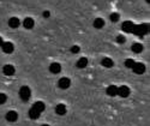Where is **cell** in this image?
Masks as SVG:
<instances>
[{
    "label": "cell",
    "mask_w": 150,
    "mask_h": 126,
    "mask_svg": "<svg viewBox=\"0 0 150 126\" xmlns=\"http://www.w3.org/2000/svg\"><path fill=\"white\" fill-rule=\"evenodd\" d=\"M101 65H102L103 67L109 69V67H113L114 62H113V60H112L110 58H103V59L101 60Z\"/></svg>",
    "instance_id": "obj_17"
},
{
    "label": "cell",
    "mask_w": 150,
    "mask_h": 126,
    "mask_svg": "<svg viewBox=\"0 0 150 126\" xmlns=\"http://www.w3.org/2000/svg\"><path fill=\"white\" fill-rule=\"evenodd\" d=\"M30 96H31V90H30V88L27 86V85L21 86V89H19V97L22 98V101L27 102V101H29Z\"/></svg>",
    "instance_id": "obj_1"
},
{
    "label": "cell",
    "mask_w": 150,
    "mask_h": 126,
    "mask_svg": "<svg viewBox=\"0 0 150 126\" xmlns=\"http://www.w3.org/2000/svg\"><path fill=\"white\" fill-rule=\"evenodd\" d=\"M70 85H71V79L67 78V77H62V78H60L59 82H58V86L60 88V89H62V90L69 89Z\"/></svg>",
    "instance_id": "obj_5"
},
{
    "label": "cell",
    "mask_w": 150,
    "mask_h": 126,
    "mask_svg": "<svg viewBox=\"0 0 150 126\" xmlns=\"http://www.w3.org/2000/svg\"><path fill=\"white\" fill-rule=\"evenodd\" d=\"M86 65H88V59L86 58H81V59L77 60L76 66L78 69H84V67H86Z\"/></svg>",
    "instance_id": "obj_20"
},
{
    "label": "cell",
    "mask_w": 150,
    "mask_h": 126,
    "mask_svg": "<svg viewBox=\"0 0 150 126\" xmlns=\"http://www.w3.org/2000/svg\"><path fill=\"white\" fill-rule=\"evenodd\" d=\"M19 25H21V22H19V19H18L17 17H11V18L8 19V27H10V28L17 29Z\"/></svg>",
    "instance_id": "obj_12"
},
{
    "label": "cell",
    "mask_w": 150,
    "mask_h": 126,
    "mask_svg": "<svg viewBox=\"0 0 150 126\" xmlns=\"http://www.w3.org/2000/svg\"><path fill=\"white\" fill-rule=\"evenodd\" d=\"M146 3H148V4H149V3H150V0H146Z\"/></svg>",
    "instance_id": "obj_29"
},
{
    "label": "cell",
    "mask_w": 150,
    "mask_h": 126,
    "mask_svg": "<svg viewBox=\"0 0 150 126\" xmlns=\"http://www.w3.org/2000/svg\"><path fill=\"white\" fill-rule=\"evenodd\" d=\"M34 25H35V22H34V19L31 17H27L23 21V27L25 29H33Z\"/></svg>",
    "instance_id": "obj_13"
},
{
    "label": "cell",
    "mask_w": 150,
    "mask_h": 126,
    "mask_svg": "<svg viewBox=\"0 0 150 126\" xmlns=\"http://www.w3.org/2000/svg\"><path fill=\"white\" fill-rule=\"evenodd\" d=\"M133 27H134V24H133L132 22L126 21V22H124V23H122V25H121V29H122L124 31H126V33H132Z\"/></svg>",
    "instance_id": "obj_9"
},
{
    "label": "cell",
    "mask_w": 150,
    "mask_h": 126,
    "mask_svg": "<svg viewBox=\"0 0 150 126\" xmlns=\"http://www.w3.org/2000/svg\"><path fill=\"white\" fill-rule=\"evenodd\" d=\"M93 25H94L95 29H102L105 27V21L102 18H95Z\"/></svg>",
    "instance_id": "obj_16"
},
{
    "label": "cell",
    "mask_w": 150,
    "mask_h": 126,
    "mask_svg": "<svg viewBox=\"0 0 150 126\" xmlns=\"http://www.w3.org/2000/svg\"><path fill=\"white\" fill-rule=\"evenodd\" d=\"M7 100V96L4 93H0V105H4Z\"/></svg>",
    "instance_id": "obj_24"
},
{
    "label": "cell",
    "mask_w": 150,
    "mask_h": 126,
    "mask_svg": "<svg viewBox=\"0 0 150 126\" xmlns=\"http://www.w3.org/2000/svg\"><path fill=\"white\" fill-rule=\"evenodd\" d=\"M136 74H142L145 72V65L142 64V62H134L133 67L131 69Z\"/></svg>",
    "instance_id": "obj_6"
},
{
    "label": "cell",
    "mask_w": 150,
    "mask_h": 126,
    "mask_svg": "<svg viewBox=\"0 0 150 126\" xmlns=\"http://www.w3.org/2000/svg\"><path fill=\"white\" fill-rule=\"evenodd\" d=\"M70 50H71V53H73V54H77V53H79L81 48H79V46H72Z\"/></svg>",
    "instance_id": "obj_25"
},
{
    "label": "cell",
    "mask_w": 150,
    "mask_h": 126,
    "mask_svg": "<svg viewBox=\"0 0 150 126\" xmlns=\"http://www.w3.org/2000/svg\"><path fill=\"white\" fill-rule=\"evenodd\" d=\"M1 49H3V52L6 53V54H11V53H13V50H15V46L12 42H8V41H4V43L1 45Z\"/></svg>",
    "instance_id": "obj_4"
},
{
    "label": "cell",
    "mask_w": 150,
    "mask_h": 126,
    "mask_svg": "<svg viewBox=\"0 0 150 126\" xmlns=\"http://www.w3.org/2000/svg\"><path fill=\"white\" fill-rule=\"evenodd\" d=\"M40 115H41V113H40V112H37L36 109H34V108H30V109H29V118H31L33 120L39 119Z\"/></svg>",
    "instance_id": "obj_19"
},
{
    "label": "cell",
    "mask_w": 150,
    "mask_h": 126,
    "mask_svg": "<svg viewBox=\"0 0 150 126\" xmlns=\"http://www.w3.org/2000/svg\"><path fill=\"white\" fill-rule=\"evenodd\" d=\"M3 72H4V74H5V76L10 77V76H13V74H15L16 69H15V66H13V65L7 64V65H5V66L3 67Z\"/></svg>",
    "instance_id": "obj_8"
},
{
    "label": "cell",
    "mask_w": 150,
    "mask_h": 126,
    "mask_svg": "<svg viewBox=\"0 0 150 126\" xmlns=\"http://www.w3.org/2000/svg\"><path fill=\"white\" fill-rule=\"evenodd\" d=\"M41 126H49V125H47V124H43V125H41Z\"/></svg>",
    "instance_id": "obj_28"
},
{
    "label": "cell",
    "mask_w": 150,
    "mask_h": 126,
    "mask_svg": "<svg viewBox=\"0 0 150 126\" xmlns=\"http://www.w3.org/2000/svg\"><path fill=\"white\" fill-rule=\"evenodd\" d=\"M131 94V90L127 85H121V86H118V95L122 98L125 97H129Z\"/></svg>",
    "instance_id": "obj_3"
},
{
    "label": "cell",
    "mask_w": 150,
    "mask_h": 126,
    "mask_svg": "<svg viewBox=\"0 0 150 126\" xmlns=\"http://www.w3.org/2000/svg\"><path fill=\"white\" fill-rule=\"evenodd\" d=\"M131 49H132V52H134V53H141V52H143L144 47H143L142 43L136 42V43H133V45L131 46Z\"/></svg>",
    "instance_id": "obj_18"
},
{
    "label": "cell",
    "mask_w": 150,
    "mask_h": 126,
    "mask_svg": "<svg viewBox=\"0 0 150 126\" xmlns=\"http://www.w3.org/2000/svg\"><path fill=\"white\" fill-rule=\"evenodd\" d=\"M31 108H34V109H36L37 112L42 113V112L46 109V106H45V103L42 102V101H36V102L31 106Z\"/></svg>",
    "instance_id": "obj_15"
},
{
    "label": "cell",
    "mask_w": 150,
    "mask_h": 126,
    "mask_svg": "<svg viewBox=\"0 0 150 126\" xmlns=\"http://www.w3.org/2000/svg\"><path fill=\"white\" fill-rule=\"evenodd\" d=\"M119 18H120V16H119V13H117V12H113V13H110V16H109V19L113 23H117L119 21Z\"/></svg>",
    "instance_id": "obj_21"
},
{
    "label": "cell",
    "mask_w": 150,
    "mask_h": 126,
    "mask_svg": "<svg viewBox=\"0 0 150 126\" xmlns=\"http://www.w3.org/2000/svg\"><path fill=\"white\" fill-rule=\"evenodd\" d=\"M106 93L108 96H117L118 95V86L117 85H109L106 89Z\"/></svg>",
    "instance_id": "obj_14"
},
{
    "label": "cell",
    "mask_w": 150,
    "mask_h": 126,
    "mask_svg": "<svg viewBox=\"0 0 150 126\" xmlns=\"http://www.w3.org/2000/svg\"><path fill=\"white\" fill-rule=\"evenodd\" d=\"M149 31V25L148 24H141V25H134L132 33H134L136 35L142 36L144 34H146Z\"/></svg>",
    "instance_id": "obj_2"
},
{
    "label": "cell",
    "mask_w": 150,
    "mask_h": 126,
    "mask_svg": "<svg viewBox=\"0 0 150 126\" xmlns=\"http://www.w3.org/2000/svg\"><path fill=\"white\" fill-rule=\"evenodd\" d=\"M117 42L118 43H125V42H126V37H125L124 35H118L117 36Z\"/></svg>",
    "instance_id": "obj_23"
},
{
    "label": "cell",
    "mask_w": 150,
    "mask_h": 126,
    "mask_svg": "<svg viewBox=\"0 0 150 126\" xmlns=\"http://www.w3.org/2000/svg\"><path fill=\"white\" fill-rule=\"evenodd\" d=\"M4 43V40H3V37L1 36H0V47H1V45Z\"/></svg>",
    "instance_id": "obj_27"
},
{
    "label": "cell",
    "mask_w": 150,
    "mask_h": 126,
    "mask_svg": "<svg viewBox=\"0 0 150 126\" xmlns=\"http://www.w3.org/2000/svg\"><path fill=\"white\" fill-rule=\"evenodd\" d=\"M66 112H67V109H66V106L64 103H59L55 106V113L58 115H65Z\"/></svg>",
    "instance_id": "obj_11"
},
{
    "label": "cell",
    "mask_w": 150,
    "mask_h": 126,
    "mask_svg": "<svg viewBox=\"0 0 150 126\" xmlns=\"http://www.w3.org/2000/svg\"><path fill=\"white\" fill-rule=\"evenodd\" d=\"M5 118H6V120L10 121V122H15V121L18 120V113L15 112V110H10V112L6 113Z\"/></svg>",
    "instance_id": "obj_7"
},
{
    "label": "cell",
    "mask_w": 150,
    "mask_h": 126,
    "mask_svg": "<svg viewBox=\"0 0 150 126\" xmlns=\"http://www.w3.org/2000/svg\"><path fill=\"white\" fill-rule=\"evenodd\" d=\"M134 60L133 59H126L125 60V66H126L127 69H132L133 67V65H134Z\"/></svg>",
    "instance_id": "obj_22"
},
{
    "label": "cell",
    "mask_w": 150,
    "mask_h": 126,
    "mask_svg": "<svg viewBox=\"0 0 150 126\" xmlns=\"http://www.w3.org/2000/svg\"><path fill=\"white\" fill-rule=\"evenodd\" d=\"M49 71H51V73H53V74H58L61 71V65L59 62H52V64L49 65Z\"/></svg>",
    "instance_id": "obj_10"
},
{
    "label": "cell",
    "mask_w": 150,
    "mask_h": 126,
    "mask_svg": "<svg viewBox=\"0 0 150 126\" xmlns=\"http://www.w3.org/2000/svg\"><path fill=\"white\" fill-rule=\"evenodd\" d=\"M42 16H43V18H49V16H51V12H49V11H43Z\"/></svg>",
    "instance_id": "obj_26"
}]
</instances>
